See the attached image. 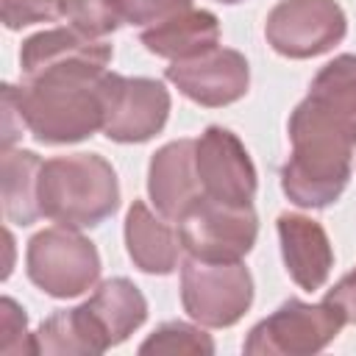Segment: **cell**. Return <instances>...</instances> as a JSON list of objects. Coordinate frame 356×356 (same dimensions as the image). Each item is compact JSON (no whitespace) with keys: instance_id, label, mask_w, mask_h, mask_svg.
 <instances>
[{"instance_id":"cell-22","label":"cell","mask_w":356,"mask_h":356,"mask_svg":"<svg viewBox=\"0 0 356 356\" xmlns=\"http://www.w3.org/2000/svg\"><path fill=\"white\" fill-rule=\"evenodd\" d=\"M0 17L8 31H19L36 22H53L61 17V0H3Z\"/></svg>"},{"instance_id":"cell-5","label":"cell","mask_w":356,"mask_h":356,"mask_svg":"<svg viewBox=\"0 0 356 356\" xmlns=\"http://www.w3.org/2000/svg\"><path fill=\"white\" fill-rule=\"evenodd\" d=\"M25 270L33 286L50 298H78L100 278V253L75 228H44L31 236Z\"/></svg>"},{"instance_id":"cell-7","label":"cell","mask_w":356,"mask_h":356,"mask_svg":"<svg viewBox=\"0 0 356 356\" xmlns=\"http://www.w3.org/2000/svg\"><path fill=\"white\" fill-rule=\"evenodd\" d=\"M345 317L331 300L303 303L289 298L270 317L256 323L242 342L248 356H309L328 348L342 331Z\"/></svg>"},{"instance_id":"cell-8","label":"cell","mask_w":356,"mask_h":356,"mask_svg":"<svg viewBox=\"0 0 356 356\" xmlns=\"http://www.w3.org/2000/svg\"><path fill=\"white\" fill-rule=\"evenodd\" d=\"M348 33L337 0H281L264 22L267 44L286 58H314L337 47Z\"/></svg>"},{"instance_id":"cell-1","label":"cell","mask_w":356,"mask_h":356,"mask_svg":"<svg viewBox=\"0 0 356 356\" xmlns=\"http://www.w3.org/2000/svg\"><path fill=\"white\" fill-rule=\"evenodd\" d=\"M292 153L281 167L284 195L303 209L331 206L348 186L356 153V53L331 58L289 114Z\"/></svg>"},{"instance_id":"cell-18","label":"cell","mask_w":356,"mask_h":356,"mask_svg":"<svg viewBox=\"0 0 356 356\" xmlns=\"http://www.w3.org/2000/svg\"><path fill=\"white\" fill-rule=\"evenodd\" d=\"M42 159L33 150L3 147L0 175H3V214L14 225H33L42 217L39 209V172Z\"/></svg>"},{"instance_id":"cell-2","label":"cell","mask_w":356,"mask_h":356,"mask_svg":"<svg viewBox=\"0 0 356 356\" xmlns=\"http://www.w3.org/2000/svg\"><path fill=\"white\" fill-rule=\"evenodd\" d=\"M147 320V300L128 278L103 281L89 300L61 309L33 331V350L44 356L103 353L125 342Z\"/></svg>"},{"instance_id":"cell-12","label":"cell","mask_w":356,"mask_h":356,"mask_svg":"<svg viewBox=\"0 0 356 356\" xmlns=\"http://www.w3.org/2000/svg\"><path fill=\"white\" fill-rule=\"evenodd\" d=\"M167 81L192 103L206 108L231 106L245 97L250 86V67L239 50L211 47L195 58L172 61L164 70Z\"/></svg>"},{"instance_id":"cell-9","label":"cell","mask_w":356,"mask_h":356,"mask_svg":"<svg viewBox=\"0 0 356 356\" xmlns=\"http://www.w3.org/2000/svg\"><path fill=\"white\" fill-rule=\"evenodd\" d=\"M181 245L203 261H242L256 245L259 217L253 206H228L203 197L184 220H178Z\"/></svg>"},{"instance_id":"cell-11","label":"cell","mask_w":356,"mask_h":356,"mask_svg":"<svg viewBox=\"0 0 356 356\" xmlns=\"http://www.w3.org/2000/svg\"><path fill=\"white\" fill-rule=\"evenodd\" d=\"M195 170L206 197L228 206H253L256 167L239 136L228 128L209 125L195 139Z\"/></svg>"},{"instance_id":"cell-19","label":"cell","mask_w":356,"mask_h":356,"mask_svg":"<svg viewBox=\"0 0 356 356\" xmlns=\"http://www.w3.org/2000/svg\"><path fill=\"white\" fill-rule=\"evenodd\" d=\"M139 353L147 356V353H167V356H211L214 353V342L206 331H200L197 325H189V323H181V320H172V323H164L159 325L142 345H139Z\"/></svg>"},{"instance_id":"cell-4","label":"cell","mask_w":356,"mask_h":356,"mask_svg":"<svg viewBox=\"0 0 356 356\" xmlns=\"http://www.w3.org/2000/svg\"><path fill=\"white\" fill-rule=\"evenodd\" d=\"M120 206V181L114 167L97 153L53 156L39 172L42 217L64 228H95Z\"/></svg>"},{"instance_id":"cell-6","label":"cell","mask_w":356,"mask_h":356,"mask_svg":"<svg viewBox=\"0 0 356 356\" xmlns=\"http://www.w3.org/2000/svg\"><path fill=\"white\" fill-rule=\"evenodd\" d=\"M184 312L206 328H228L253 303V275L242 261H203L189 256L181 264Z\"/></svg>"},{"instance_id":"cell-21","label":"cell","mask_w":356,"mask_h":356,"mask_svg":"<svg viewBox=\"0 0 356 356\" xmlns=\"http://www.w3.org/2000/svg\"><path fill=\"white\" fill-rule=\"evenodd\" d=\"M0 353L3 356L36 353L33 350V334H28L25 309H19V303L11 298L0 300Z\"/></svg>"},{"instance_id":"cell-23","label":"cell","mask_w":356,"mask_h":356,"mask_svg":"<svg viewBox=\"0 0 356 356\" xmlns=\"http://www.w3.org/2000/svg\"><path fill=\"white\" fill-rule=\"evenodd\" d=\"M192 8V0H120L122 22L150 28L156 22H164L167 17Z\"/></svg>"},{"instance_id":"cell-17","label":"cell","mask_w":356,"mask_h":356,"mask_svg":"<svg viewBox=\"0 0 356 356\" xmlns=\"http://www.w3.org/2000/svg\"><path fill=\"white\" fill-rule=\"evenodd\" d=\"M220 42V19L206 8H184L164 22L142 31V44L147 53L170 61L195 58Z\"/></svg>"},{"instance_id":"cell-16","label":"cell","mask_w":356,"mask_h":356,"mask_svg":"<svg viewBox=\"0 0 356 356\" xmlns=\"http://www.w3.org/2000/svg\"><path fill=\"white\" fill-rule=\"evenodd\" d=\"M172 220L150 211L145 200H134L125 214V248L131 261L147 275H170L178 267L181 234Z\"/></svg>"},{"instance_id":"cell-15","label":"cell","mask_w":356,"mask_h":356,"mask_svg":"<svg viewBox=\"0 0 356 356\" xmlns=\"http://www.w3.org/2000/svg\"><path fill=\"white\" fill-rule=\"evenodd\" d=\"M275 228L289 278L306 292L320 289L334 267V250L325 228L317 220L292 211H284Z\"/></svg>"},{"instance_id":"cell-14","label":"cell","mask_w":356,"mask_h":356,"mask_svg":"<svg viewBox=\"0 0 356 356\" xmlns=\"http://www.w3.org/2000/svg\"><path fill=\"white\" fill-rule=\"evenodd\" d=\"M147 195L156 211L172 222L184 220L206 197L195 170V139H175L153 153L147 167Z\"/></svg>"},{"instance_id":"cell-3","label":"cell","mask_w":356,"mask_h":356,"mask_svg":"<svg viewBox=\"0 0 356 356\" xmlns=\"http://www.w3.org/2000/svg\"><path fill=\"white\" fill-rule=\"evenodd\" d=\"M106 72H47L14 86L25 128L42 145H72L103 131Z\"/></svg>"},{"instance_id":"cell-13","label":"cell","mask_w":356,"mask_h":356,"mask_svg":"<svg viewBox=\"0 0 356 356\" xmlns=\"http://www.w3.org/2000/svg\"><path fill=\"white\" fill-rule=\"evenodd\" d=\"M111 44L92 39L75 28H50L28 36L19 47L25 81L47 72H106Z\"/></svg>"},{"instance_id":"cell-10","label":"cell","mask_w":356,"mask_h":356,"mask_svg":"<svg viewBox=\"0 0 356 356\" xmlns=\"http://www.w3.org/2000/svg\"><path fill=\"white\" fill-rule=\"evenodd\" d=\"M103 103V134L120 145L153 139L170 117V92L153 78H125L106 70Z\"/></svg>"},{"instance_id":"cell-20","label":"cell","mask_w":356,"mask_h":356,"mask_svg":"<svg viewBox=\"0 0 356 356\" xmlns=\"http://www.w3.org/2000/svg\"><path fill=\"white\" fill-rule=\"evenodd\" d=\"M61 17L92 39H103L122 25L120 0H61Z\"/></svg>"},{"instance_id":"cell-24","label":"cell","mask_w":356,"mask_h":356,"mask_svg":"<svg viewBox=\"0 0 356 356\" xmlns=\"http://www.w3.org/2000/svg\"><path fill=\"white\" fill-rule=\"evenodd\" d=\"M325 300H331L339 314L345 317V323H356V267L350 273H345L328 292Z\"/></svg>"},{"instance_id":"cell-25","label":"cell","mask_w":356,"mask_h":356,"mask_svg":"<svg viewBox=\"0 0 356 356\" xmlns=\"http://www.w3.org/2000/svg\"><path fill=\"white\" fill-rule=\"evenodd\" d=\"M217 3H225V6H234V3H242V0H217Z\"/></svg>"}]
</instances>
